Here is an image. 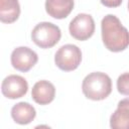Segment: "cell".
Masks as SVG:
<instances>
[{
    "label": "cell",
    "instance_id": "obj_1",
    "mask_svg": "<svg viewBox=\"0 0 129 129\" xmlns=\"http://www.w3.org/2000/svg\"><path fill=\"white\" fill-rule=\"evenodd\" d=\"M102 40L107 49L119 52L129 45V31L124 27L120 19L113 14H107L101 21Z\"/></svg>",
    "mask_w": 129,
    "mask_h": 129
},
{
    "label": "cell",
    "instance_id": "obj_2",
    "mask_svg": "<svg viewBox=\"0 0 129 129\" xmlns=\"http://www.w3.org/2000/svg\"><path fill=\"white\" fill-rule=\"evenodd\" d=\"M82 91L86 98L93 101L106 99L112 92L111 78L102 72H94L85 77Z\"/></svg>",
    "mask_w": 129,
    "mask_h": 129
},
{
    "label": "cell",
    "instance_id": "obj_3",
    "mask_svg": "<svg viewBox=\"0 0 129 129\" xmlns=\"http://www.w3.org/2000/svg\"><path fill=\"white\" fill-rule=\"evenodd\" d=\"M61 37L59 27L51 22H40L34 26L31 32L33 42L40 48H50L54 46Z\"/></svg>",
    "mask_w": 129,
    "mask_h": 129
},
{
    "label": "cell",
    "instance_id": "obj_4",
    "mask_svg": "<svg viewBox=\"0 0 129 129\" xmlns=\"http://www.w3.org/2000/svg\"><path fill=\"white\" fill-rule=\"evenodd\" d=\"M82 61V51L75 44H64L60 46L54 54L56 67L64 72L76 70Z\"/></svg>",
    "mask_w": 129,
    "mask_h": 129
},
{
    "label": "cell",
    "instance_id": "obj_5",
    "mask_svg": "<svg viewBox=\"0 0 129 129\" xmlns=\"http://www.w3.org/2000/svg\"><path fill=\"white\" fill-rule=\"evenodd\" d=\"M70 34L78 40H87L95 32V21L90 14L80 13L70 22Z\"/></svg>",
    "mask_w": 129,
    "mask_h": 129
},
{
    "label": "cell",
    "instance_id": "obj_6",
    "mask_svg": "<svg viewBox=\"0 0 129 129\" xmlns=\"http://www.w3.org/2000/svg\"><path fill=\"white\" fill-rule=\"evenodd\" d=\"M11 64L19 72H28L38 60L37 53L27 46H18L11 52Z\"/></svg>",
    "mask_w": 129,
    "mask_h": 129
},
{
    "label": "cell",
    "instance_id": "obj_7",
    "mask_svg": "<svg viewBox=\"0 0 129 129\" xmlns=\"http://www.w3.org/2000/svg\"><path fill=\"white\" fill-rule=\"evenodd\" d=\"M28 91L26 80L18 75L6 77L1 84V92L8 99H18L23 97Z\"/></svg>",
    "mask_w": 129,
    "mask_h": 129
},
{
    "label": "cell",
    "instance_id": "obj_8",
    "mask_svg": "<svg viewBox=\"0 0 129 129\" xmlns=\"http://www.w3.org/2000/svg\"><path fill=\"white\" fill-rule=\"evenodd\" d=\"M55 96L54 86L46 81L41 80L34 84L31 90V97L33 101L39 105H47L51 103Z\"/></svg>",
    "mask_w": 129,
    "mask_h": 129
},
{
    "label": "cell",
    "instance_id": "obj_9",
    "mask_svg": "<svg viewBox=\"0 0 129 129\" xmlns=\"http://www.w3.org/2000/svg\"><path fill=\"white\" fill-rule=\"evenodd\" d=\"M110 126L113 129H129V98L119 101L117 109L111 115Z\"/></svg>",
    "mask_w": 129,
    "mask_h": 129
},
{
    "label": "cell",
    "instance_id": "obj_10",
    "mask_svg": "<svg viewBox=\"0 0 129 129\" xmlns=\"http://www.w3.org/2000/svg\"><path fill=\"white\" fill-rule=\"evenodd\" d=\"M36 116V111L32 105L27 102H19L11 109L12 119L20 125L29 124Z\"/></svg>",
    "mask_w": 129,
    "mask_h": 129
},
{
    "label": "cell",
    "instance_id": "obj_11",
    "mask_svg": "<svg viewBox=\"0 0 129 129\" xmlns=\"http://www.w3.org/2000/svg\"><path fill=\"white\" fill-rule=\"evenodd\" d=\"M74 8V0H46L45 10L55 19L66 18Z\"/></svg>",
    "mask_w": 129,
    "mask_h": 129
},
{
    "label": "cell",
    "instance_id": "obj_12",
    "mask_svg": "<svg viewBox=\"0 0 129 129\" xmlns=\"http://www.w3.org/2000/svg\"><path fill=\"white\" fill-rule=\"evenodd\" d=\"M20 15L18 0H0V20L4 23H12Z\"/></svg>",
    "mask_w": 129,
    "mask_h": 129
},
{
    "label": "cell",
    "instance_id": "obj_13",
    "mask_svg": "<svg viewBox=\"0 0 129 129\" xmlns=\"http://www.w3.org/2000/svg\"><path fill=\"white\" fill-rule=\"evenodd\" d=\"M117 90L120 94L129 96V73H124L118 77Z\"/></svg>",
    "mask_w": 129,
    "mask_h": 129
},
{
    "label": "cell",
    "instance_id": "obj_14",
    "mask_svg": "<svg viewBox=\"0 0 129 129\" xmlns=\"http://www.w3.org/2000/svg\"><path fill=\"white\" fill-rule=\"evenodd\" d=\"M100 2L106 6V7H110V8H114V7H118L121 5L122 0H100Z\"/></svg>",
    "mask_w": 129,
    "mask_h": 129
},
{
    "label": "cell",
    "instance_id": "obj_15",
    "mask_svg": "<svg viewBox=\"0 0 129 129\" xmlns=\"http://www.w3.org/2000/svg\"><path fill=\"white\" fill-rule=\"evenodd\" d=\"M128 10H129V0H128Z\"/></svg>",
    "mask_w": 129,
    "mask_h": 129
}]
</instances>
